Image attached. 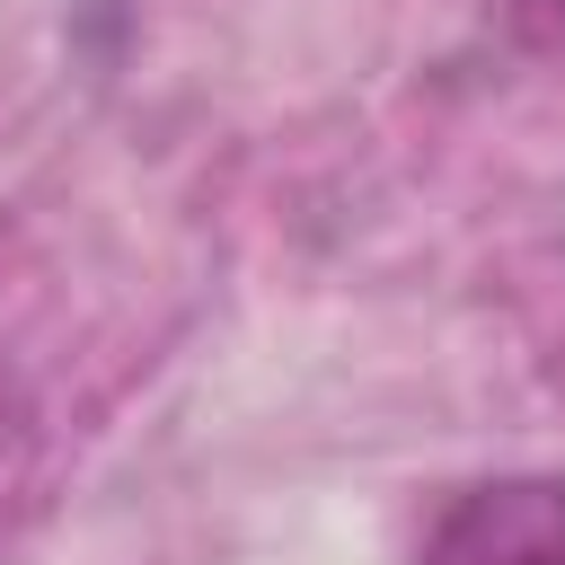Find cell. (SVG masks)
<instances>
[{"label":"cell","mask_w":565,"mask_h":565,"mask_svg":"<svg viewBox=\"0 0 565 565\" xmlns=\"http://www.w3.org/2000/svg\"><path fill=\"white\" fill-rule=\"evenodd\" d=\"M415 565H565V477H468L450 486L424 530Z\"/></svg>","instance_id":"1"},{"label":"cell","mask_w":565,"mask_h":565,"mask_svg":"<svg viewBox=\"0 0 565 565\" xmlns=\"http://www.w3.org/2000/svg\"><path fill=\"white\" fill-rule=\"evenodd\" d=\"M486 26L521 62H565V0H486Z\"/></svg>","instance_id":"2"},{"label":"cell","mask_w":565,"mask_h":565,"mask_svg":"<svg viewBox=\"0 0 565 565\" xmlns=\"http://www.w3.org/2000/svg\"><path fill=\"white\" fill-rule=\"evenodd\" d=\"M26 441H35V406H26V388H18V371L0 362V477L26 459Z\"/></svg>","instance_id":"3"}]
</instances>
